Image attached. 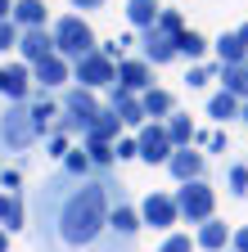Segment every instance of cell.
I'll return each mask as SVG.
<instances>
[{
  "label": "cell",
  "mask_w": 248,
  "mask_h": 252,
  "mask_svg": "<svg viewBox=\"0 0 248 252\" xmlns=\"http://www.w3.org/2000/svg\"><path fill=\"white\" fill-rule=\"evenodd\" d=\"M117 203H127V189L113 171L72 176L59 167L32 194L27 225L41 252H136V243L108 230Z\"/></svg>",
  "instance_id": "6da1fadb"
},
{
  "label": "cell",
  "mask_w": 248,
  "mask_h": 252,
  "mask_svg": "<svg viewBox=\"0 0 248 252\" xmlns=\"http://www.w3.org/2000/svg\"><path fill=\"white\" fill-rule=\"evenodd\" d=\"M50 36H54V54L68 59V63H77V59H86V54L100 50L95 32H90V23H86L81 14H64V18L50 27Z\"/></svg>",
  "instance_id": "7a4b0ae2"
},
{
  "label": "cell",
  "mask_w": 248,
  "mask_h": 252,
  "mask_svg": "<svg viewBox=\"0 0 248 252\" xmlns=\"http://www.w3.org/2000/svg\"><path fill=\"white\" fill-rule=\"evenodd\" d=\"M100 108H104V104L95 99V90L72 86V90H64V99H59V122H54V131H64V135H86V126L95 122Z\"/></svg>",
  "instance_id": "3957f363"
},
{
  "label": "cell",
  "mask_w": 248,
  "mask_h": 252,
  "mask_svg": "<svg viewBox=\"0 0 248 252\" xmlns=\"http://www.w3.org/2000/svg\"><path fill=\"white\" fill-rule=\"evenodd\" d=\"M41 135H36V122H32V108L27 104H9L0 113V149L9 153H27Z\"/></svg>",
  "instance_id": "277c9868"
},
{
  "label": "cell",
  "mask_w": 248,
  "mask_h": 252,
  "mask_svg": "<svg viewBox=\"0 0 248 252\" xmlns=\"http://www.w3.org/2000/svg\"><path fill=\"white\" fill-rule=\"evenodd\" d=\"M172 198H176L180 220H190V225H203V220L216 216V189H212L208 180H190V185H180Z\"/></svg>",
  "instance_id": "5b68a950"
},
{
  "label": "cell",
  "mask_w": 248,
  "mask_h": 252,
  "mask_svg": "<svg viewBox=\"0 0 248 252\" xmlns=\"http://www.w3.org/2000/svg\"><path fill=\"white\" fill-rule=\"evenodd\" d=\"M72 81H77L81 90H104V86L113 90V86H117V63L95 50V54H86V59L72 63Z\"/></svg>",
  "instance_id": "8992f818"
},
{
  "label": "cell",
  "mask_w": 248,
  "mask_h": 252,
  "mask_svg": "<svg viewBox=\"0 0 248 252\" xmlns=\"http://www.w3.org/2000/svg\"><path fill=\"white\" fill-rule=\"evenodd\" d=\"M136 144H140V158H144L149 167L172 162V153H176V144L167 140V126L163 122H144L140 131H136Z\"/></svg>",
  "instance_id": "52a82bcc"
},
{
  "label": "cell",
  "mask_w": 248,
  "mask_h": 252,
  "mask_svg": "<svg viewBox=\"0 0 248 252\" xmlns=\"http://www.w3.org/2000/svg\"><path fill=\"white\" fill-rule=\"evenodd\" d=\"M140 220H144L149 230H167V234H172V225L180 220L176 198H172V194H149V198L140 203Z\"/></svg>",
  "instance_id": "ba28073f"
},
{
  "label": "cell",
  "mask_w": 248,
  "mask_h": 252,
  "mask_svg": "<svg viewBox=\"0 0 248 252\" xmlns=\"http://www.w3.org/2000/svg\"><path fill=\"white\" fill-rule=\"evenodd\" d=\"M0 94H5L9 104H27L32 99V68H27L23 59L0 68Z\"/></svg>",
  "instance_id": "9c48e42d"
},
{
  "label": "cell",
  "mask_w": 248,
  "mask_h": 252,
  "mask_svg": "<svg viewBox=\"0 0 248 252\" xmlns=\"http://www.w3.org/2000/svg\"><path fill=\"white\" fill-rule=\"evenodd\" d=\"M140 59L149 63V68H163V63H172V59H180L176 54V41L167 36V32H158V27H149V32H140Z\"/></svg>",
  "instance_id": "30bf717a"
},
{
  "label": "cell",
  "mask_w": 248,
  "mask_h": 252,
  "mask_svg": "<svg viewBox=\"0 0 248 252\" xmlns=\"http://www.w3.org/2000/svg\"><path fill=\"white\" fill-rule=\"evenodd\" d=\"M117 86L127 94H144V90H153V68L144 59H122L117 63Z\"/></svg>",
  "instance_id": "8fae6325"
},
{
  "label": "cell",
  "mask_w": 248,
  "mask_h": 252,
  "mask_svg": "<svg viewBox=\"0 0 248 252\" xmlns=\"http://www.w3.org/2000/svg\"><path fill=\"white\" fill-rule=\"evenodd\" d=\"M32 81H36L41 90H59L64 81H72V63H68V59H59V54H50V59L32 63Z\"/></svg>",
  "instance_id": "7c38bea8"
},
{
  "label": "cell",
  "mask_w": 248,
  "mask_h": 252,
  "mask_svg": "<svg viewBox=\"0 0 248 252\" xmlns=\"http://www.w3.org/2000/svg\"><path fill=\"white\" fill-rule=\"evenodd\" d=\"M108 108L122 117V126H131V131H140V126L149 122V117H144V104H140V94H127L122 86H113V94H108Z\"/></svg>",
  "instance_id": "4fadbf2b"
},
{
  "label": "cell",
  "mask_w": 248,
  "mask_h": 252,
  "mask_svg": "<svg viewBox=\"0 0 248 252\" xmlns=\"http://www.w3.org/2000/svg\"><path fill=\"white\" fill-rule=\"evenodd\" d=\"M18 54H23L27 68H32V63H41V59H50V54H54V36H50L45 27L23 32V36H18Z\"/></svg>",
  "instance_id": "5bb4252c"
},
{
  "label": "cell",
  "mask_w": 248,
  "mask_h": 252,
  "mask_svg": "<svg viewBox=\"0 0 248 252\" xmlns=\"http://www.w3.org/2000/svg\"><path fill=\"white\" fill-rule=\"evenodd\" d=\"M108 230H113L117 239L136 243V239H140V230H144V220H140V207H131V203H117V207H113V216H108Z\"/></svg>",
  "instance_id": "9a60e30c"
},
{
  "label": "cell",
  "mask_w": 248,
  "mask_h": 252,
  "mask_svg": "<svg viewBox=\"0 0 248 252\" xmlns=\"http://www.w3.org/2000/svg\"><path fill=\"white\" fill-rule=\"evenodd\" d=\"M203 167H208V162H203V153H194V144H190V149H176V153H172V162H167V171H172L180 185L203 180Z\"/></svg>",
  "instance_id": "2e32d148"
},
{
  "label": "cell",
  "mask_w": 248,
  "mask_h": 252,
  "mask_svg": "<svg viewBox=\"0 0 248 252\" xmlns=\"http://www.w3.org/2000/svg\"><path fill=\"white\" fill-rule=\"evenodd\" d=\"M81 140H100V144H117L122 140V117L113 113V108H100L95 113V122L86 126V135Z\"/></svg>",
  "instance_id": "e0dca14e"
},
{
  "label": "cell",
  "mask_w": 248,
  "mask_h": 252,
  "mask_svg": "<svg viewBox=\"0 0 248 252\" xmlns=\"http://www.w3.org/2000/svg\"><path fill=\"white\" fill-rule=\"evenodd\" d=\"M230 234H235V230L226 225V220H216V216H212V220H203V225H199L194 243H199L203 252H226V248H230Z\"/></svg>",
  "instance_id": "ac0fdd59"
},
{
  "label": "cell",
  "mask_w": 248,
  "mask_h": 252,
  "mask_svg": "<svg viewBox=\"0 0 248 252\" xmlns=\"http://www.w3.org/2000/svg\"><path fill=\"white\" fill-rule=\"evenodd\" d=\"M212 50H216V63H221V68H235V63H248V50H244V41L235 36V32H221V36L212 41Z\"/></svg>",
  "instance_id": "d6986e66"
},
{
  "label": "cell",
  "mask_w": 248,
  "mask_h": 252,
  "mask_svg": "<svg viewBox=\"0 0 248 252\" xmlns=\"http://www.w3.org/2000/svg\"><path fill=\"white\" fill-rule=\"evenodd\" d=\"M140 104H144V117H153V122H167L172 113H176V99H172V90H144L140 94Z\"/></svg>",
  "instance_id": "ffe728a7"
},
{
  "label": "cell",
  "mask_w": 248,
  "mask_h": 252,
  "mask_svg": "<svg viewBox=\"0 0 248 252\" xmlns=\"http://www.w3.org/2000/svg\"><path fill=\"white\" fill-rule=\"evenodd\" d=\"M18 32H32V27H45V0H14V14Z\"/></svg>",
  "instance_id": "44dd1931"
},
{
  "label": "cell",
  "mask_w": 248,
  "mask_h": 252,
  "mask_svg": "<svg viewBox=\"0 0 248 252\" xmlns=\"http://www.w3.org/2000/svg\"><path fill=\"white\" fill-rule=\"evenodd\" d=\"M158 0H127V23L136 32H149V27H158Z\"/></svg>",
  "instance_id": "7402d4cb"
},
{
  "label": "cell",
  "mask_w": 248,
  "mask_h": 252,
  "mask_svg": "<svg viewBox=\"0 0 248 252\" xmlns=\"http://www.w3.org/2000/svg\"><path fill=\"white\" fill-rule=\"evenodd\" d=\"M216 77H221V90H226V94H235L239 104L248 99V63H235V68H216Z\"/></svg>",
  "instance_id": "603a6c76"
},
{
  "label": "cell",
  "mask_w": 248,
  "mask_h": 252,
  "mask_svg": "<svg viewBox=\"0 0 248 252\" xmlns=\"http://www.w3.org/2000/svg\"><path fill=\"white\" fill-rule=\"evenodd\" d=\"M163 126H167V140H172L176 149H190L194 135H199V131H194V122H190V113H172Z\"/></svg>",
  "instance_id": "cb8c5ba5"
},
{
  "label": "cell",
  "mask_w": 248,
  "mask_h": 252,
  "mask_svg": "<svg viewBox=\"0 0 248 252\" xmlns=\"http://www.w3.org/2000/svg\"><path fill=\"white\" fill-rule=\"evenodd\" d=\"M27 225V207L18 194H0V230H23Z\"/></svg>",
  "instance_id": "d4e9b609"
},
{
  "label": "cell",
  "mask_w": 248,
  "mask_h": 252,
  "mask_svg": "<svg viewBox=\"0 0 248 252\" xmlns=\"http://www.w3.org/2000/svg\"><path fill=\"white\" fill-rule=\"evenodd\" d=\"M208 50H212V41H208V36H199L194 27H185L180 36H176V54H180V59H194V63H203V54H208Z\"/></svg>",
  "instance_id": "484cf974"
},
{
  "label": "cell",
  "mask_w": 248,
  "mask_h": 252,
  "mask_svg": "<svg viewBox=\"0 0 248 252\" xmlns=\"http://www.w3.org/2000/svg\"><path fill=\"white\" fill-rule=\"evenodd\" d=\"M239 99H235V94H226V90H216L212 94V99H208V117H216V122H230V117H239Z\"/></svg>",
  "instance_id": "4316f807"
},
{
  "label": "cell",
  "mask_w": 248,
  "mask_h": 252,
  "mask_svg": "<svg viewBox=\"0 0 248 252\" xmlns=\"http://www.w3.org/2000/svg\"><path fill=\"white\" fill-rule=\"evenodd\" d=\"M81 149L90 153V162H95V171H113V162H117L113 144H100V140H81Z\"/></svg>",
  "instance_id": "83f0119b"
},
{
  "label": "cell",
  "mask_w": 248,
  "mask_h": 252,
  "mask_svg": "<svg viewBox=\"0 0 248 252\" xmlns=\"http://www.w3.org/2000/svg\"><path fill=\"white\" fill-rule=\"evenodd\" d=\"M226 189L235 198H248V162H230L226 167Z\"/></svg>",
  "instance_id": "f1b7e54d"
},
{
  "label": "cell",
  "mask_w": 248,
  "mask_h": 252,
  "mask_svg": "<svg viewBox=\"0 0 248 252\" xmlns=\"http://www.w3.org/2000/svg\"><path fill=\"white\" fill-rule=\"evenodd\" d=\"M59 167H64V171H72V176H90V171H95V162H90V153H86V149H68Z\"/></svg>",
  "instance_id": "f546056e"
},
{
  "label": "cell",
  "mask_w": 248,
  "mask_h": 252,
  "mask_svg": "<svg viewBox=\"0 0 248 252\" xmlns=\"http://www.w3.org/2000/svg\"><path fill=\"white\" fill-rule=\"evenodd\" d=\"M158 32H167V36L176 41L180 32H185V18H180L176 9H163V14H158Z\"/></svg>",
  "instance_id": "4dcf8cb0"
},
{
  "label": "cell",
  "mask_w": 248,
  "mask_h": 252,
  "mask_svg": "<svg viewBox=\"0 0 248 252\" xmlns=\"http://www.w3.org/2000/svg\"><path fill=\"white\" fill-rule=\"evenodd\" d=\"M194 248H199V243H194L190 234H176V230H172V234L163 239V248H158V252H194Z\"/></svg>",
  "instance_id": "1f68e13d"
},
{
  "label": "cell",
  "mask_w": 248,
  "mask_h": 252,
  "mask_svg": "<svg viewBox=\"0 0 248 252\" xmlns=\"http://www.w3.org/2000/svg\"><path fill=\"white\" fill-rule=\"evenodd\" d=\"M18 36H23V32H18V23H14V18L0 23V50H18Z\"/></svg>",
  "instance_id": "d6a6232c"
},
{
  "label": "cell",
  "mask_w": 248,
  "mask_h": 252,
  "mask_svg": "<svg viewBox=\"0 0 248 252\" xmlns=\"http://www.w3.org/2000/svg\"><path fill=\"white\" fill-rule=\"evenodd\" d=\"M216 68H221V63H216ZM216 68H208V63H194V68H190V77H185V81H190V90H199V86H208Z\"/></svg>",
  "instance_id": "836d02e7"
},
{
  "label": "cell",
  "mask_w": 248,
  "mask_h": 252,
  "mask_svg": "<svg viewBox=\"0 0 248 252\" xmlns=\"http://www.w3.org/2000/svg\"><path fill=\"white\" fill-rule=\"evenodd\" d=\"M18 185H23L18 167H0V194H18Z\"/></svg>",
  "instance_id": "e575fe53"
},
{
  "label": "cell",
  "mask_w": 248,
  "mask_h": 252,
  "mask_svg": "<svg viewBox=\"0 0 248 252\" xmlns=\"http://www.w3.org/2000/svg\"><path fill=\"white\" fill-rule=\"evenodd\" d=\"M113 153H117V162H127V158H140V144H136V135H122V140L113 144Z\"/></svg>",
  "instance_id": "d590c367"
},
{
  "label": "cell",
  "mask_w": 248,
  "mask_h": 252,
  "mask_svg": "<svg viewBox=\"0 0 248 252\" xmlns=\"http://www.w3.org/2000/svg\"><path fill=\"white\" fill-rule=\"evenodd\" d=\"M45 149L59 158V162H64V153H68V135H64V131H50V135H45Z\"/></svg>",
  "instance_id": "8d00e7d4"
},
{
  "label": "cell",
  "mask_w": 248,
  "mask_h": 252,
  "mask_svg": "<svg viewBox=\"0 0 248 252\" xmlns=\"http://www.w3.org/2000/svg\"><path fill=\"white\" fill-rule=\"evenodd\" d=\"M208 149H212V153H226V149H230V135H226V131H212V135H208Z\"/></svg>",
  "instance_id": "74e56055"
},
{
  "label": "cell",
  "mask_w": 248,
  "mask_h": 252,
  "mask_svg": "<svg viewBox=\"0 0 248 252\" xmlns=\"http://www.w3.org/2000/svg\"><path fill=\"white\" fill-rule=\"evenodd\" d=\"M230 252H248V225H239V230L230 234Z\"/></svg>",
  "instance_id": "f35d334b"
},
{
  "label": "cell",
  "mask_w": 248,
  "mask_h": 252,
  "mask_svg": "<svg viewBox=\"0 0 248 252\" xmlns=\"http://www.w3.org/2000/svg\"><path fill=\"white\" fill-rule=\"evenodd\" d=\"M77 9H104V0H72Z\"/></svg>",
  "instance_id": "ab89813d"
},
{
  "label": "cell",
  "mask_w": 248,
  "mask_h": 252,
  "mask_svg": "<svg viewBox=\"0 0 248 252\" xmlns=\"http://www.w3.org/2000/svg\"><path fill=\"white\" fill-rule=\"evenodd\" d=\"M9 14H14V0H0V23H5Z\"/></svg>",
  "instance_id": "60d3db41"
},
{
  "label": "cell",
  "mask_w": 248,
  "mask_h": 252,
  "mask_svg": "<svg viewBox=\"0 0 248 252\" xmlns=\"http://www.w3.org/2000/svg\"><path fill=\"white\" fill-rule=\"evenodd\" d=\"M0 252H9V230H0Z\"/></svg>",
  "instance_id": "b9f144b4"
},
{
  "label": "cell",
  "mask_w": 248,
  "mask_h": 252,
  "mask_svg": "<svg viewBox=\"0 0 248 252\" xmlns=\"http://www.w3.org/2000/svg\"><path fill=\"white\" fill-rule=\"evenodd\" d=\"M235 36H239V41H244V50H248V23H244V27L235 32Z\"/></svg>",
  "instance_id": "7bdbcfd3"
},
{
  "label": "cell",
  "mask_w": 248,
  "mask_h": 252,
  "mask_svg": "<svg viewBox=\"0 0 248 252\" xmlns=\"http://www.w3.org/2000/svg\"><path fill=\"white\" fill-rule=\"evenodd\" d=\"M239 117H244V122H248V99H244V108H239Z\"/></svg>",
  "instance_id": "ee69618b"
}]
</instances>
